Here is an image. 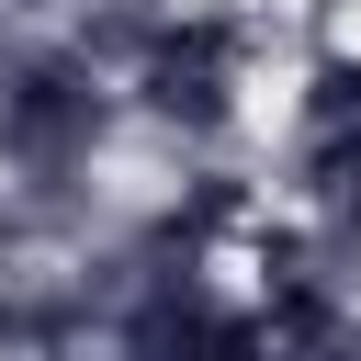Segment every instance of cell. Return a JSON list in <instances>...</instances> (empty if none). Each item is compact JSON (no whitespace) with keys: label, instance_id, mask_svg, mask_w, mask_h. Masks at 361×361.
Instances as JSON below:
<instances>
[]
</instances>
